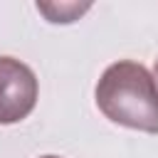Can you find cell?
Returning <instances> with one entry per match:
<instances>
[{"label":"cell","instance_id":"obj_4","mask_svg":"<svg viewBox=\"0 0 158 158\" xmlns=\"http://www.w3.org/2000/svg\"><path fill=\"white\" fill-rule=\"evenodd\" d=\"M153 81H156V89H158V62H156V69H153Z\"/></svg>","mask_w":158,"mask_h":158},{"label":"cell","instance_id":"obj_5","mask_svg":"<svg viewBox=\"0 0 158 158\" xmlns=\"http://www.w3.org/2000/svg\"><path fill=\"white\" fill-rule=\"evenodd\" d=\"M42 158H59V156H42Z\"/></svg>","mask_w":158,"mask_h":158},{"label":"cell","instance_id":"obj_1","mask_svg":"<svg viewBox=\"0 0 158 158\" xmlns=\"http://www.w3.org/2000/svg\"><path fill=\"white\" fill-rule=\"evenodd\" d=\"M99 111L126 128L158 133V89L153 74L131 59L106 67L96 84Z\"/></svg>","mask_w":158,"mask_h":158},{"label":"cell","instance_id":"obj_2","mask_svg":"<svg viewBox=\"0 0 158 158\" xmlns=\"http://www.w3.org/2000/svg\"><path fill=\"white\" fill-rule=\"evenodd\" d=\"M37 77L25 62L0 57V126L27 118L37 104Z\"/></svg>","mask_w":158,"mask_h":158},{"label":"cell","instance_id":"obj_3","mask_svg":"<svg viewBox=\"0 0 158 158\" xmlns=\"http://www.w3.org/2000/svg\"><path fill=\"white\" fill-rule=\"evenodd\" d=\"M89 5H47V2H37V10H42L49 22H72L77 15H81Z\"/></svg>","mask_w":158,"mask_h":158}]
</instances>
